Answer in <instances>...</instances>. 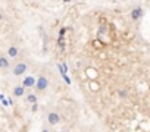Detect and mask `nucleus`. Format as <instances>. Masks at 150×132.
<instances>
[{
    "label": "nucleus",
    "mask_w": 150,
    "mask_h": 132,
    "mask_svg": "<svg viewBox=\"0 0 150 132\" xmlns=\"http://www.w3.org/2000/svg\"><path fill=\"white\" fill-rule=\"evenodd\" d=\"M144 16V9L141 6H134L130 12V18L131 21H140Z\"/></svg>",
    "instance_id": "6"
},
{
    "label": "nucleus",
    "mask_w": 150,
    "mask_h": 132,
    "mask_svg": "<svg viewBox=\"0 0 150 132\" xmlns=\"http://www.w3.org/2000/svg\"><path fill=\"white\" fill-rule=\"evenodd\" d=\"M37 110H39V103H37V104H32V106H31V112H32V113H35Z\"/></svg>",
    "instance_id": "11"
},
{
    "label": "nucleus",
    "mask_w": 150,
    "mask_h": 132,
    "mask_svg": "<svg viewBox=\"0 0 150 132\" xmlns=\"http://www.w3.org/2000/svg\"><path fill=\"white\" fill-rule=\"evenodd\" d=\"M106 31V26L105 25H102V26H100V30H99V34H103Z\"/></svg>",
    "instance_id": "13"
},
{
    "label": "nucleus",
    "mask_w": 150,
    "mask_h": 132,
    "mask_svg": "<svg viewBox=\"0 0 150 132\" xmlns=\"http://www.w3.org/2000/svg\"><path fill=\"white\" fill-rule=\"evenodd\" d=\"M0 100H5V98H3V96H2V94H0Z\"/></svg>",
    "instance_id": "15"
},
{
    "label": "nucleus",
    "mask_w": 150,
    "mask_h": 132,
    "mask_svg": "<svg viewBox=\"0 0 150 132\" xmlns=\"http://www.w3.org/2000/svg\"><path fill=\"white\" fill-rule=\"evenodd\" d=\"M6 19V16H5V12L2 10V9H0V22H3Z\"/></svg>",
    "instance_id": "12"
},
{
    "label": "nucleus",
    "mask_w": 150,
    "mask_h": 132,
    "mask_svg": "<svg viewBox=\"0 0 150 132\" xmlns=\"http://www.w3.org/2000/svg\"><path fill=\"white\" fill-rule=\"evenodd\" d=\"M10 68V60L6 55H0V71H7Z\"/></svg>",
    "instance_id": "8"
},
{
    "label": "nucleus",
    "mask_w": 150,
    "mask_h": 132,
    "mask_svg": "<svg viewBox=\"0 0 150 132\" xmlns=\"http://www.w3.org/2000/svg\"><path fill=\"white\" fill-rule=\"evenodd\" d=\"M6 56H7L9 60H10V59H16V57L19 56V47H18L16 44H10V46L6 48Z\"/></svg>",
    "instance_id": "7"
},
{
    "label": "nucleus",
    "mask_w": 150,
    "mask_h": 132,
    "mask_svg": "<svg viewBox=\"0 0 150 132\" xmlns=\"http://www.w3.org/2000/svg\"><path fill=\"white\" fill-rule=\"evenodd\" d=\"M41 132H49V129H47V128H43V129H41Z\"/></svg>",
    "instance_id": "14"
},
{
    "label": "nucleus",
    "mask_w": 150,
    "mask_h": 132,
    "mask_svg": "<svg viewBox=\"0 0 150 132\" xmlns=\"http://www.w3.org/2000/svg\"><path fill=\"white\" fill-rule=\"evenodd\" d=\"M46 116H47V123L52 125V126H56V125H59L62 122V116L56 110H50Z\"/></svg>",
    "instance_id": "3"
},
{
    "label": "nucleus",
    "mask_w": 150,
    "mask_h": 132,
    "mask_svg": "<svg viewBox=\"0 0 150 132\" xmlns=\"http://www.w3.org/2000/svg\"><path fill=\"white\" fill-rule=\"evenodd\" d=\"M25 94H27V90H25L21 84L12 87V90H10V96L14 98H22V97H25Z\"/></svg>",
    "instance_id": "5"
},
{
    "label": "nucleus",
    "mask_w": 150,
    "mask_h": 132,
    "mask_svg": "<svg viewBox=\"0 0 150 132\" xmlns=\"http://www.w3.org/2000/svg\"><path fill=\"white\" fill-rule=\"evenodd\" d=\"M59 132H68V131H59Z\"/></svg>",
    "instance_id": "16"
},
{
    "label": "nucleus",
    "mask_w": 150,
    "mask_h": 132,
    "mask_svg": "<svg viewBox=\"0 0 150 132\" xmlns=\"http://www.w3.org/2000/svg\"><path fill=\"white\" fill-rule=\"evenodd\" d=\"M28 71H30L28 60H19L18 63H15L14 66H12V69H10V72H12L14 76H24Z\"/></svg>",
    "instance_id": "1"
},
{
    "label": "nucleus",
    "mask_w": 150,
    "mask_h": 132,
    "mask_svg": "<svg viewBox=\"0 0 150 132\" xmlns=\"http://www.w3.org/2000/svg\"><path fill=\"white\" fill-rule=\"evenodd\" d=\"M25 101L31 106L37 104V101H39V94H37V92H27V94H25Z\"/></svg>",
    "instance_id": "9"
},
{
    "label": "nucleus",
    "mask_w": 150,
    "mask_h": 132,
    "mask_svg": "<svg viewBox=\"0 0 150 132\" xmlns=\"http://www.w3.org/2000/svg\"><path fill=\"white\" fill-rule=\"evenodd\" d=\"M35 82H37V78L32 76V75H25L24 79L21 81V85L25 88V90H31L35 87Z\"/></svg>",
    "instance_id": "4"
},
{
    "label": "nucleus",
    "mask_w": 150,
    "mask_h": 132,
    "mask_svg": "<svg viewBox=\"0 0 150 132\" xmlns=\"http://www.w3.org/2000/svg\"><path fill=\"white\" fill-rule=\"evenodd\" d=\"M50 87V78L46 76V75H40L37 76V82H35V91L37 94H43L46 92Z\"/></svg>",
    "instance_id": "2"
},
{
    "label": "nucleus",
    "mask_w": 150,
    "mask_h": 132,
    "mask_svg": "<svg viewBox=\"0 0 150 132\" xmlns=\"http://www.w3.org/2000/svg\"><path fill=\"white\" fill-rule=\"evenodd\" d=\"M116 96H118V98H127L128 97V91L127 90H125V88H121V90H118L116 91Z\"/></svg>",
    "instance_id": "10"
}]
</instances>
